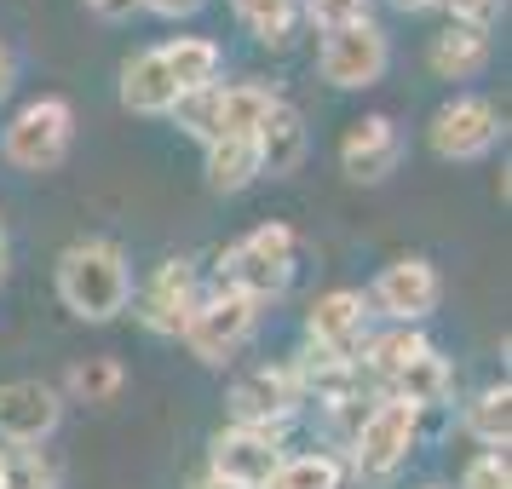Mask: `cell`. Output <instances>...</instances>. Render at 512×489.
<instances>
[{
	"label": "cell",
	"mask_w": 512,
	"mask_h": 489,
	"mask_svg": "<svg viewBox=\"0 0 512 489\" xmlns=\"http://www.w3.org/2000/svg\"><path fill=\"white\" fill-rule=\"evenodd\" d=\"M6 271H12V242H6V219H0V282H6Z\"/></svg>",
	"instance_id": "e575fe53"
},
{
	"label": "cell",
	"mask_w": 512,
	"mask_h": 489,
	"mask_svg": "<svg viewBox=\"0 0 512 489\" xmlns=\"http://www.w3.org/2000/svg\"><path fill=\"white\" fill-rule=\"evenodd\" d=\"M202 300V271H196V259L190 254H167L150 265V277L133 288V300L127 311L139 317L144 334H156V340H179L190 323V311Z\"/></svg>",
	"instance_id": "8992f818"
},
{
	"label": "cell",
	"mask_w": 512,
	"mask_h": 489,
	"mask_svg": "<svg viewBox=\"0 0 512 489\" xmlns=\"http://www.w3.org/2000/svg\"><path fill=\"white\" fill-rule=\"evenodd\" d=\"M420 489H443V484H420Z\"/></svg>",
	"instance_id": "8d00e7d4"
},
{
	"label": "cell",
	"mask_w": 512,
	"mask_h": 489,
	"mask_svg": "<svg viewBox=\"0 0 512 489\" xmlns=\"http://www.w3.org/2000/svg\"><path fill=\"white\" fill-rule=\"evenodd\" d=\"M397 12H438L443 0H392Z\"/></svg>",
	"instance_id": "836d02e7"
},
{
	"label": "cell",
	"mask_w": 512,
	"mask_h": 489,
	"mask_svg": "<svg viewBox=\"0 0 512 489\" xmlns=\"http://www.w3.org/2000/svg\"><path fill=\"white\" fill-rule=\"evenodd\" d=\"M340 173H346L351 185H380V179H392L397 162H403V133H397L392 116H369L346 121V133H340Z\"/></svg>",
	"instance_id": "5bb4252c"
},
{
	"label": "cell",
	"mask_w": 512,
	"mask_h": 489,
	"mask_svg": "<svg viewBox=\"0 0 512 489\" xmlns=\"http://www.w3.org/2000/svg\"><path fill=\"white\" fill-rule=\"evenodd\" d=\"M363 18H374V0H300V24H311L317 35L363 24Z\"/></svg>",
	"instance_id": "83f0119b"
},
{
	"label": "cell",
	"mask_w": 512,
	"mask_h": 489,
	"mask_svg": "<svg viewBox=\"0 0 512 489\" xmlns=\"http://www.w3.org/2000/svg\"><path fill=\"white\" fill-rule=\"evenodd\" d=\"M277 87L265 81H225L219 87V139H254V127L265 121V110L277 104Z\"/></svg>",
	"instance_id": "7402d4cb"
},
{
	"label": "cell",
	"mask_w": 512,
	"mask_h": 489,
	"mask_svg": "<svg viewBox=\"0 0 512 489\" xmlns=\"http://www.w3.org/2000/svg\"><path fill=\"white\" fill-rule=\"evenodd\" d=\"M231 12L259 47H288L300 29V0H231Z\"/></svg>",
	"instance_id": "cb8c5ba5"
},
{
	"label": "cell",
	"mask_w": 512,
	"mask_h": 489,
	"mask_svg": "<svg viewBox=\"0 0 512 489\" xmlns=\"http://www.w3.org/2000/svg\"><path fill=\"white\" fill-rule=\"evenodd\" d=\"M12 87H18V58H12V47L0 41V104L12 98Z\"/></svg>",
	"instance_id": "d6a6232c"
},
{
	"label": "cell",
	"mask_w": 512,
	"mask_h": 489,
	"mask_svg": "<svg viewBox=\"0 0 512 489\" xmlns=\"http://www.w3.org/2000/svg\"><path fill=\"white\" fill-rule=\"evenodd\" d=\"M52 282H58V300L75 323H116L127 300H133V265H127V248L110 242V236H81L70 242L58 265H52Z\"/></svg>",
	"instance_id": "6da1fadb"
},
{
	"label": "cell",
	"mask_w": 512,
	"mask_h": 489,
	"mask_svg": "<svg viewBox=\"0 0 512 489\" xmlns=\"http://www.w3.org/2000/svg\"><path fill=\"white\" fill-rule=\"evenodd\" d=\"M259 317H265V305H254L248 294L213 282L208 294L196 300V311H190V323H185L179 340H185V351L202 363V369H225L236 351L259 334Z\"/></svg>",
	"instance_id": "5b68a950"
},
{
	"label": "cell",
	"mask_w": 512,
	"mask_h": 489,
	"mask_svg": "<svg viewBox=\"0 0 512 489\" xmlns=\"http://www.w3.org/2000/svg\"><path fill=\"white\" fill-rule=\"evenodd\" d=\"M162 64L179 93H202V87H213L225 75V47L208 41V35H173L162 47Z\"/></svg>",
	"instance_id": "d6986e66"
},
{
	"label": "cell",
	"mask_w": 512,
	"mask_h": 489,
	"mask_svg": "<svg viewBox=\"0 0 512 489\" xmlns=\"http://www.w3.org/2000/svg\"><path fill=\"white\" fill-rule=\"evenodd\" d=\"M501 133H507L501 110L484 93H455L426 121V144H432L438 162H484L489 150L501 144Z\"/></svg>",
	"instance_id": "30bf717a"
},
{
	"label": "cell",
	"mask_w": 512,
	"mask_h": 489,
	"mask_svg": "<svg viewBox=\"0 0 512 489\" xmlns=\"http://www.w3.org/2000/svg\"><path fill=\"white\" fill-rule=\"evenodd\" d=\"M225 415L231 426H265V432H288L305 415V392L294 363H259V369L236 374L225 392Z\"/></svg>",
	"instance_id": "52a82bcc"
},
{
	"label": "cell",
	"mask_w": 512,
	"mask_h": 489,
	"mask_svg": "<svg viewBox=\"0 0 512 489\" xmlns=\"http://www.w3.org/2000/svg\"><path fill=\"white\" fill-rule=\"evenodd\" d=\"M420 449V409L409 403H397V397H374L363 426L351 432V443L340 449V461H346V478L357 484H392L397 472L409 466V455Z\"/></svg>",
	"instance_id": "3957f363"
},
{
	"label": "cell",
	"mask_w": 512,
	"mask_h": 489,
	"mask_svg": "<svg viewBox=\"0 0 512 489\" xmlns=\"http://www.w3.org/2000/svg\"><path fill=\"white\" fill-rule=\"evenodd\" d=\"M392 70V35L363 18V24H346V29H328L317 41V75L340 93H363V87H380Z\"/></svg>",
	"instance_id": "ba28073f"
},
{
	"label": "cell",
	"mask_w": 512,
	"mask_h": 489,
	"mask_svg": "<svg viewBox=\"0 0 512 489\" xmlns=\"http://www.w3.org/2000/svg\"><path fill=\"white\" fill-rule=\"evenodd\" d=\"M127 386V369L121 357H87L64 374V403H87V409H110Z\"/></svg>",
	"instance_id": "603a6c76"
},
{
	"label": "cell",
	"mask_w": 512,
	"mask_h": 489,
	"mask_svg": "<svg viewBox=\"0 0 512 489\" xmlns=\"http://www.w3.org/2000/svg\"><path fill=\"white\" fill-rule=\"evenodd\" d=\"M64 426V392L52 380H6L0 386V443L6 449H41Z\"/></svg>",
	"instance_id": "4fadbf2b"
},
{
	"label": "cell",
	"mask_w": 512,
	"mask_h": 489,
	"mask_svg": "<svg viewBox=\"0 0 512 489\" xmlns=\"http://www.w3.org/2000/svg\"><path fill=\"white\" fill-rule=\"evenodd\" d=\"M254 150H259V179H288V173H300L305 150H311V133H305V116L277 98L265 121L254 127Z\"/></svg>",
	"instance_id": "9a60e30c"
},
{
	"label": "cell",
	"mask_w": 512,
	"mask_h": 489,
	"mask_svg": "<svg viewBox=\"0 0 512 489\" xmlns=\"http://www.w3.org/2000/svg\"><path fill=\"white\" fill-rule=\"evenodd\" d=\"M208 0H139V12H150V18H167V24H179V18H196Z\"/></svg>",
	"instance_id": "4dcf8cb0"
},
{
	"label": "cell",
	"mask_w": 512,
	"mask_h": 489,
	"mask_svg": "<svg viewBox=\"0 0 512 489\" xmlns=\"http://www.w3.org/2000/svg\"><path fill=\"white\" fill-rule=\"evenodd\" d=\"M58 478L47 449H0V489H58Z\"/></svg>",
	"instance_id": "484cf974"
},
{
	"label": "cell",
	"mask_w": 512,
	"mask_h": 489,
	"mask_svg": "<svg viewBox=\"0 0 512 489\" xmlns=\"http://www.w3.org/2000/svg\"><path fill=\"white\" fill-rule=\"evenodd\" d=\"M374 334V311L363 300V288H328L305 305V346L328 363H357L363 340Z\"/></svg>",
	"instance_id": "8fae6325"
},
{
	"label": "cell",
	"mask_w": 512,
	"mask_h": 489,
	"mask_svg": "<svg viewBox=\"0 0 512 489\" xmlns=\"http://www.w3.org/2000/svg\"><path fill=\"white\" fill-rule=\"evenodd\" d=\"M282 438L288 432H265V426H219L208 438V478L231 489H265L288 455Z\"/></svg>",
	"instance_id": "7c38bea8"
},
{
	"label": "cell",
	"mask_w": 512,
	"mask_h": 489,
	"mask_svg": "<svg viewBox=\"0 0 512 489\" xmlns=\"http://www.w3.org/2000/svg\"><path fill=\"white\" fill-rule=\"evenodd\" d=\"M219 87H225V81H213V87H202V93H179V104H173L179 133H185V139H196L202 150L219 139Z\"/></svg>",
	"instance_id": "4316f807"
},
{
	"label": "cell",
	"mask_w": 512,
	"mask_h": 489,
	"mask_svg": "<svg viewBox=\"0 0 512 489\" xmlns=\"http://www.w3.org/2000/svg\"><path fill=\"white\" fill-rule=\"evenodd\" d=\"M449 392H455V369H449V357L432 346V351H420L415 363L397 374L380 397H397V403H409V409H420V415H426V409H443V403H449Z\"/></svg>",
	"instance_id": "ac0fdd59"
},
{
	"label": "cell",
	"mask_w": 512,
	"mask_h": 489,
	"mask_svg": "<svg viewBox=\"0 0 512 489\" xmlns=\"http://www.w3.org/2000/svg\"><path fill=\"white\" fill-rule=\"evenodd\" d=\"M461 489H512L507 449H478V455L461 466Z\"/></svg>",
	"instance_id": "f1b7e54d"
},
{
	"label": "cell",
	"mask_w": 512,
	"mask_h": 489,
	"mask_svg": "<svg viewBox=\"0 0 512 489\" xmlns=\"http://www.w3.org/2000/svg\"><path fill=\"white\" fill-rule=\"evenodd\" d=\"M265 489H346V461L334 449H300V455H282L277 478Z\"/></svg>",
	"instance_id": "d4e9b609"
},
{
	"label": "cell",
	"mask_w": 512,
	"mask_h": 489,
	"mask_svg": "<svg viewBox=\"0 0 512 489\" xmlns=\"http://www.w3.org/2000/svg\"><path fill=\"white\" fill-rule=\"evenodd\" d=\"M501 6H507V0H443L449 24H466V29H489L501 18Z\"/></svg>",
	"instance_id": "f546056e"
},
{
	"label": "cell",
	"mask_w": 512,
	"mask_h": 489,
	"mask_svg": "<svg viewBox=\"0 0 512 489\" xmlns=\"http://www.w3.org/2000/svg\"><path fill=\"white\" fill-rule=\"evenodd\" d=\"M489 29H466V24H449L438 29L432 41H426V70L438 75V81H472V75L489 70Z\"/></svg>",
	"instance_id": "e0dca14e"
},
{
	"label": "cell",
	"mask_w": 512,
	"mask_h": 489,
	"mask_svg": "<svg viewBox=\"0 0 512 489\" xmlns=\"http://www.w3.org/2000/svg\"><path fill=\"white\" fill-rule=\"evenodd\" d=\"M70 150H75V104L58 93L29 98L24 110L0 127V156L18 173H52V167L70 162Z\"/></svg>",
	"instance_id": "277c9868"
},
{
	"label": "cell",
	"mask_w": 512,
	"mask_h": 489,
	"mask_svg": "<svg viewBox=\"0 0 512 489\" xmlns=\"http://www.w3.org/2000/svg\"><path fill=\"white\" fill-rule=\"evenodd\" d=\"M93 18H104V24H121V18H133L139 12V0H81Z\"/></svg>",
	"instance_id": "1f68e13d"
},
{
	"label": "cell",
	"mask_w": 512,
	"mask_h": 489,
	"mask_svg": "<svg viewBox=\"0 0 512 489\" xmlns=\"http://www.w3.org/2000/svg\"><path fill=\"white\" fill-rule=\"evenodd\" d=\"M363 300H369L374 317H386L392 328H420L443 305V277L426 254H403L392 265H380V277L369 282Z\"/></svg>",
	"instance_id": "9c48e42d"
},
{
	"label": "cell",
	"mask_w": 512,
	"mask_h": 489,
	"mask_svg": "<svg viewBox=\"0 0 512 489\" xmlns=\"http://www.w3.org/2000/svg\"><path fill=\"white\" fill-rule=\"evenodd\" d=\"M173 104H179V87H173V75L162 64V47L133 52L121 64V110H133V116H173Z\"/></svg>",
	"instance_id": "2e32d148"
},
{
	"label": "cell",
	"mask_w": 512,
	"mask_h": 489,
	"mask_svg": "<svg viewBox=\"0 0 512 489\" xmlns=\"http://www.w3.org/2000/svg\"><path fill=\"white\" fill-rule=\"evenodd\" d=\"M294 271H300V236H294V225H282V219L254 225L242 242H231L219 254V288H236V294H248L254 305L282 300L294 288Z\"/></svg>",
	"instance_id": "7a4b0ae2"
},
{
	"label": "cell",
	"mask_w": 512,
	"mask_h": 489,
	"mask_svg": "<svg viewBox=\"0 0 512 489\" xmlns=\"http://www.w3.org/2000/svg\"><path fill=\"white\" fill-rule=\"evenodd\" d=\"M202 173H208L213 196H242L248 185H259V150H254V139H213L208 156H202Z\"/></svg>",
	"instance_id": "44dd1931"
},
{
	"label": "cell",
	"mask_w": 512,
	"mask_h": 489,
	"mask_svg": "<svg viewBox=\"0 0 512 489\" xmlns=\"http://www.w3.org/2000/svg\"><path fill=\"white\" fill-rule=\"evenodd\" d=\"M185 489H231V484H219V478H208V472H202V478H190Z\"/></svg>",
	"instance_id": "d590c367"
},
{
	"label": "cell",
	"mask_w": 512,
	"mask_h": 489,
	"mask_svg": "<svg viewBox=\"0 0 512 489\" xmlns=\"http://www.w3.org/2000/svg\"><path fill=\"white\" fill-rule=\"evenodd\" d=\"M461 432L472 443H484V449H507L512 443V386L507 380H495V386L466 397L461 403Z\"/></svg>",
	"instance_id": "ffe728a7"
}]
</instances>
